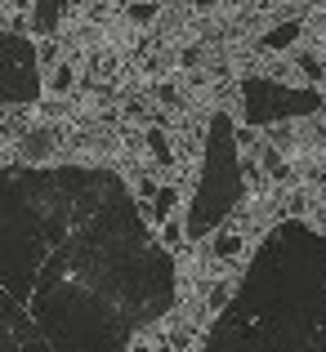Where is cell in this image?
Instances as JSON below:
<instances>
[{"instance_id":"obj_5","label":"cell","mask_w":326,"mask_h":352,"mask_svg":"<svg viewBox=\"0 0 326 352\" xmlns=\"http://www.w3.org/2000/svg\"><path fill=\"white\" fill-rule=\"evenodd\" d=\"M50 129H41V134H32V138H27V152H36V156H41V152H50Z\"/></svg>"},{"instance_id":"obj_6","label":"cell","mask_w":326,"mask_h":352,"mask_svg":"<svg viewBox=\"0 0 326 352\" xmlns=\"http://www.w3.org/2000/svg\"><path fill=\"white\" fill-rule=\"evenodd\" d=\"M147 143H152V156H156V161H170V147H165L161 134H147Z\"/></svg>"},{"instance_id":"obj_1","label":"cell","mask_w":326,"mask_h":352,"mask_svg":"<svg viewBox=\"0 0 326 352\" xmlns=\"http://www.w3.org/2000/svg\"><path fill=\"white\" fill-rule=\"evenodd\" d=\"M41 94L36 50L18 36H0V103H27Z\"/></svg>"},{"instance_id":"obj_2","label":"cell","mask_w":326,"mask_h":352,"mask_svg":"<svg viewBox=\"0 0 326 352\" xmlns=\"http://www.w3.org/2000/svg\"><path fill=\"white\" fill-rule=\"evenodd\" d=\"M68 5H72V0H36V9H32V27H36V36H50L54 27L63 23Z\"/></svg>"},{"instance_id":"obj_7","label":"cell","mask_w":326,"mask_h":352,"mask_svg":"<svg viewBox=\"0 0 326 352\" xmlns=\"http://www.w3.org/2000/svg\"><path fill=\"white\" fill-rule=\"evenodd\" d=\"M130 18H134V23H152V18H156V5H134V9H130Z\"/></svg>"},{"instance_id":"obj_8","label":"cell","mask_w":326,"mask_h":352,"mask_svg":"<svg viewBox=\"0 0 326 352\" xmlns=\"http://www.w3.org/2000/svg\"><path fill=\"white\" fill-rule=\"evenodd\" d=\"M201 5H215V0H201Z\"/></svg>"},{"instance_id":"obj_4","label":"cell","mask_w":326,"mask_h":352,"mask_svg":"<svg viewBox=\"0 0 326 352\" xmlns=\"http://www.w3.org/2000/svg\"><path fill=\"white\" fill-rule=\"evenodd\" d=\"M241 250V236H232V232H223V236H215V254L219 258H232Z\"/></svg>"},{"instance_id":"obj_3","label":"cell","mask_w":326,"mask_h":352,"mask_svg":"<svg viewBox=\"0 0 326 352\" xmlns=\"http://www.w3.org/2000/svg\"><path fill=\"white\" fill-rule=\"evenodd\" d=\"M295 36H300V23H282V27H273V32L264 36V50H286V45H295Z\"/></svg>"}]
</instances>
